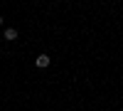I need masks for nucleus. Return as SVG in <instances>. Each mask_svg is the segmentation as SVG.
I'll use <instances>...</instances> for the list:
<instances>
[{
    "label": "nucleus",
    "mask_w": 123,
    "mask_h": 111,
    "mask_svg": "<svg viewBox=\"0 0 123 111\" xmlns=\"http://www.w3.org/2000/svg\"><path fill=\"white\" fill-rule=\"evenodd\" d=\"M35 64H37V67H39V69H44V67H47V64H49V57H47V54H39V57H37V59H35Z\"/></svg>",
    "instance_id": "obj_2"
},
{
    "label": "nucleus",
    "mask_w": 123,
    "mask_h": 111,
    "mask_svg": "<svg viewBox=\"0 0 123 111\" xmlns=\"http://www.w3.org/2000/svg\"><path fill=\"white\" fill-rule=\"evenodd\" d=\"M3 37L7 39V42H12V39H17V30H15V27H7V30H5V35H3Z\"/></svg>",
    "instance_id": "obj_1"
},
{
    "label": "nucleus",
    "mask_w": 123,
    "mask_h": 111,
    "mask_svg": "<svg viewBox=\"0 0 123 111\" xmlns=\"http://www.w3.org/2000/svg\"><path fill=\"white\" fill-rule=\"evenodd\" d=\"M0 25H3V17H0Z\"/></svg>",
    "instance_id": "obj_3"
}]
</instances>
